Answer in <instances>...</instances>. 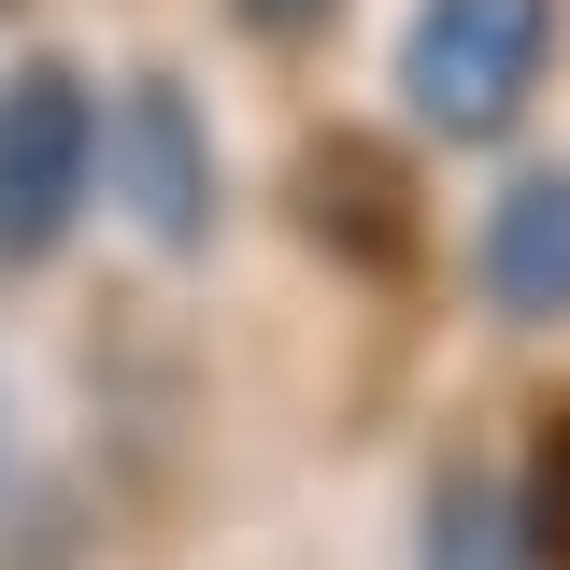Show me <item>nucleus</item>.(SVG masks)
<instances>
[{"instance_id":"f257e3e1","label":"nucleus","mask_w":570,"mask_h":570,"mask_svg":"<svg viewBox=\"0 0 570 570\" xmlns=\"http://www.w3.org/2000/svg\"><path fill=\"white\" fill-rule=\"evenodd\" d=\"M557 71V0H414L400 86L442 142H499Z\"/></svg>"},{"instance_id":"f03ea898","label":"nucleus","mask_w":570,"mask_h":570,"mask_svg":"<svg viewBox=\"0 0 570 570\" xmlns=\"http://www.w3.org/2000/svg\"><path fill=\"white\" fill-rule=\"evenodd\" d=\"M100 186V100L71 58H14L0 71V272H43L71 243V214Z\"/></svg>"},{"instance_id":"7ed1b4c3","label":"nucleus","mask_w":570,"mask_h":570,"mask_svg":"<svg viewBox=\"0 0 570 570\" xmlns=\"http://www.w3.org/2000/svg\"><path fill=\"white\" fill-rule=\"evenodd\" d=\"M100 171L129 186L142 243H171V257L214 243V142H200V86L186 71H129V100L100 129Z\"/></svg>"},{"instance_id":"20e7f679","label":"nucleus","mask_w":570,"mask_h":570,"mask_svg":"<svg viewBox=\"0 0 570 570\" xmlns=\"http://www.w3.org/2000/svg\"><path fill=\"white\" fill-rule=\"evenodd\" d=\"M485 314L570 328V171H513L485 200Z\"/></svg>"},{"instance_id":"39448f33","label":"nucleus","mask_w":570,"mask_h":570,"mask_svg":"<svg viewBox=\"0 0 570 570\" xmlns=\"http://www.w3.org/2000/svg\"><path fill=\"white\" fill-rule=\"evenodd\" d=\"M299 200H314V228L343 243L356 272H400V243H414V200H400V171H385L371 142H314Z\"/></svg>"},{"instance_id":"423d86ee","label":"nucleus","mask_w":570,"mask_h":570,"mask_svg":"<svg viewBox=\"0 0 570 570\" xmlns=\"http://www.w3.org/2000/svg\"><path fill=\"white\" fill-rule=\"evenodd\" d=\"M428 570H542V557H528V528H513V499L456 471V485L428 499Z\"/></svg>"},{"instance_id":"0eeeda50","label":"nucleus","mask_w":570,"mask_h":570,"mask_svg":"<svg viewBox=\"0 0 570 570\" xmlns=\"http://www.w3.org/2000/svg\"><path fill=\"white\" fill-rule=\"evenodd\" d=\"M513 528H528V557H542V570H570V400L542 414L528 471H513Z\"/></svg>"},{"instance_id":"6e6552de","label":"nucleus","mask_w":570,"mask_h":570,"mask_svg":"<svg viewBox=\"0 0 570 570\" xmlns=\"http://www.w3.org/2000/svg\"><path fill=\"white\" fill-rule=\"evenodd\" d=\"M328 14H343V0H243V29H272V43H314Z\"/></svg>"}]
</instances>
